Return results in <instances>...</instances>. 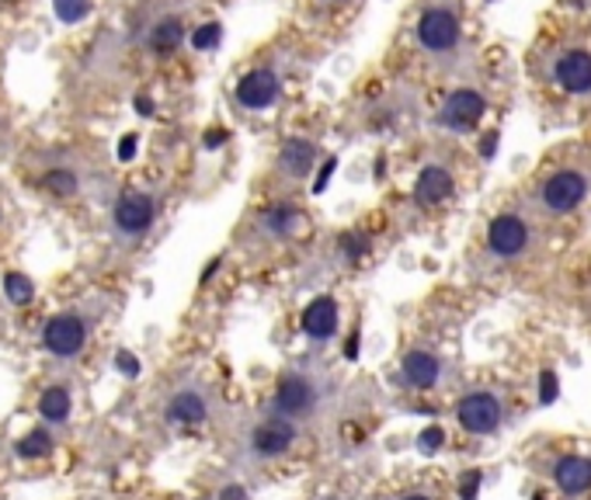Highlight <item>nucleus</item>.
Listing matches in <instances>:
<instances>
[{
  "label": "nucleus",
  "mask_w": 591,
  "mask_h": 500,
  "mask_svg": "<svg viewBox=\"0 0 591 500\" xmlns=\"http://www.w3.org/2000/svg\"><path fill=\"white\" fill-rule=\"evenodd\" d=\"M401 379L418 389V393H428V389L442 386L446 379V358L435 355L431 347H411V352L401 358Z\"/></svg>",
  "instance_id": "15"
},
{
  "label": "nucleus",
  "mask_w": 591,
  "mask_h": 500,
  "mask_svg": "<svg viewBox=\"0 0 591 500\" xmlns=\"http://www.w3.org/2000/svg\"><path fill=\"white\" fill-rule=\"evenodd\" d=\"M216 35H220V29H216V25H206L199 35H195V46H199V49L212 46V42H216Z\"/></svg>",
  "instance_id": "29"
},
{
  "label": "nucleus",
  "mask_w": 591,
  "mask_h": 500,
  "mask_svg": "<svg viewBox=\"0 0 591 500\" xmlns=\"http://www.w3.org/2000/svg\"><path fill=\"white\" fill-rule=\"evenodd\" d=\"M303 334L310 337L314 344H327L338 337V327H341V307L335 296H317L303 307Z\"/></svg>",
  "instance_id": "16"
},
{
  "label": "nucleus",
  "mask_w": 591,
  "mask_h": 500,
  "mask_svg": "<svg viewBox=\"0 0 591 500\" xmlns=\"http://www.w3.org/2000/svg\"><path fill=\"white\" fill-rule=\"evenodd\" d=\"M491 108V98L480 84H459L446 95V101L435 112V125L442 133H473V129L484 122Z\"/></svg>",
  "instance_id": "8"
},
{
  "label": "nucleus",
  "mask_w": 591,
  "mask_h": 500,
  "mask_svg": "<svg viewBox=\"0 0 591 500\" xmlns=\"http://www.w3.org/2000/svg\"><path fill=\"white\" fill-rule=\"evenodd\" d=\"M46 188H50L53 195H59V199H70V195H77L80 181H77V174H74V170L56 167V170L46 174Z\"/></svg>",
  "instance_id": "22"
},
{
  "label": "nucleus",
  "mask_w": 591,
  "mask_h": 500,
  "mask_svg": "<svg viewBox=\"0 0 591 500\" xmlns=\"http://www.w3.org/2000/svg\"><path fill=\"white\" fill-rule=\"evenodd\" d=\"M53 448V438H50V431L46 427H35V431H29L25 438L18 442V455L21 459H42Z\"/></svg>",
  "instance_id": "21"
},
{
  "label": "nucleus",
  "mask_w": 591,
  "mask_h": 500,
  "mask_svg": "<svg viewBox=\"0 0 591 500\" xmlns=\"http://www.w3.org/2000/svg\"><path fill=\"white\" fill-rule=\"evenodd\" d=\"M42 344L46 352H53L56 358H74L84 352L87 344V323L77 313H59L53 316L46 327H42Z\"/></svg>",
  "instance_id": "14"
},
{
  "label": "nucleus",
  "mask_w": 591,
  "mask_h": 500,
  "mask_svg": "<svg viewBox=\"0 0 591 500\" xmlns=\"http://www.w3.org/2000/svg\"><path fill=\"white\" fill-rule=\"evenodd\" d=\"M299 438V424L278 410H265L258 414L248 427H244V438H240V448H244L248 463H272L282 459Z\"/></svg>",
  "instance_id": "5"
},
{
  "label": "nucleus",
  "mask_w": 591,
  "mask_h": 500,
  "mask_svg": "<svg viewBox=\"0 0 591 500\" xmlns=\"http://www.w3.org/2000/svg\"><path fill=\"white\" fill-rule=\"evenodd\" d=\"M397 500H431L428 493H404V497H397Z\"/></svg>",
  "instance_id": "34"
},
{
  "label": "nucleus",
  "mask_w": 591,
  "mask_h": 500,
  "mask_svg": "<svg viewBox=\"0 0 591 500\" xmlns=\"http://www.w3.org/2000/svg\"><path fill=\"white\" fill-rule=\"evenodd\" d=\"M338 251H341L344 260H359L369 251V236L359 233V230H348V233L338 236Z\"/></svg>",
  "instance_id": "23"
},
{
  "label": "nucleus",
  "mask_w": 591,
  "mask_h": 500,
  "mask_svg": "<svg viewBox=\"0 0 591 500\" xmlns=\"http://www.w3.org/2000/svg\"><path fill=\"white\" fill-rule=\"evenodd\" d=\"M185 35H188L185 18L182 14H164V18L153 21L150 32H146V49L157 53V56H171V53L182 49Z\"/></svg>",
  "instance_id": "17"
},
{
  "label": "nucleus",
  "mask_w": 591,
  "mask_h": 500,
  "mask_svg": "<svg viewBox=\"0 0 591 500\" xmlns=\"http://www.w3.org/2000/svg\"><path fill=\"white\" fill-rule=\"evenodd\" d=\"M317 4H320V8H344L348 0H317Z\"/></svg>",
  "instance_id": "32"
},
{
  "label": "nucleus",
  "mask_w": 591,
  "mask_h": 500,
  "mask_svg": "<svg viewBox=\"0 0 591 500\" xmlns=\"http://www.w3.org/2000/svg\"><path fill=\"white\" fill-rule=\"evenodd\" d=\"M554 484L571 497L591 490V455H563L554 466Z\"/></svg>",
  "instance_id": "18"
},
{
  "label": "nucleus",
  "mask_w": 591,
  "mask_h": 500,
  "mask_svg": "<svg viewBox=\"0 0 591 500\" xmlns=\"http://www.w3.org/2000/svg\"><path fill=\"white\" fill-rule=\"evenodd\" d=\"M442 438H446V434H442L439 427H428V431L422 434V438H418V448L431 455V452H439V445H442Z\"/></svg>",
  "instance_id": "27"
},
{
  "label": "nucleus",
  "mask_w": 591,
  "mask_h": 500,
  "mask_svg": "<svg viewBox=\"0 0 591 500\" xmlns=\"http://www.w3.org/2000/svg\"><path fill=\"white\" fill-rule=\"evenodd\" d=\"M543 386H546V389H543V400H554V376H550V373L543 376Z\"/></svg>",
  "instance_id": "31"
},
{
  "label": "nucleus",
  "mask_w": 591,
  "mask_h": 500,
  "mask_svg": "<svg viewBox=\"0 0 591 500\" xmlns=\"http://www.w3.org/2000/svg\"><path fill=\"white\" fill-rule=\"evenodd\" d=\"M296 223H299V209L289 202H278L258 215V233L269 236V241H282V236H289L296 230Z\"/></svg>",
  "instance_id": "19"
},
{
  "label": "nucleus",
  "mask_w": 591,
  "mask_h": 500,
  "mask_svg": "<svg viewBox=\"0 0 591 500\" xmlns=\"http://www.w3.org/2000/svg\"><path fill=\"white\" fill-rule=\"evenodd\" d=\"M320 164V143L310 136H289L282 140L278 154H275V174L286 185H299V181H310V174Z\"/></svg>",
  "instance_id": "11"
},
{
  "label": "nucleus",
  "mask_w": 591,
  "mask_h": 500,
  "mask_svg": "<svg viewBox=\"0 0 591 500\" xmlns=\"http://www.w3.org/2000/svg\"><path fill=\"white\" fill-rule=\"evenodd\" d=\"M456 424L467 434H494L505 424V400L494 389H473L456 403Z\"/></svg>",
  "instance_id": "9"
},
{
  "label": "nucleus",
  "mask_w": 591,
  "mask_h": 500,
  "mask_svg": "<svg viewBox=\"0 0 591 500\" xmlns=\"http://www.w3.org/2000/svg\"><path fill=\"white\" fill-rule=\"evenodd\" d=\"M335 400V379L324 373L320 365H289L286 373L278 376L275 393H272V410L293 418L299 427L320 421L327 414V407Z\"/></svg>",
  "instance_id": "2"
},
{
  "label": "nucleus",
  "mask_w": 591,
  "mask_h": 500,
  "mask_svg": "<svg viewBox=\"0 0 591 500\" xmlns=\"http://www.w3.org/2000/svg\"><path fill=\"white\" fill-rule=\"evenodd\" d=\"M536 247V212H522V209H505L497 212L488 223L484 233V251L501 260V265H512V260H522Z\"/></svg>",
  "instance_id": "6"
},
{
  "label": "nucleus",
  "mask_w": 591,
  "mask_h": 500,
  "mask_svg": "<svg viewBox=\"0 0 591 500\" xmlns=\"http://www.w3.org/2000/svg\"><path fill=\"white\" fill-rule=\"evenodd\" d=\"M212 418V397L206 386H182L164 403V421L174 427H203Z\"/></svg>",
  "instance_id": "12"
},
{
  "label": "nucleus",
  "mask_w": 591,
  "mask_h": 500,
  "mask_svg": "<svg viewBox=\"0 0 591 500\" xmlns=\"http://www.w3.org/2000/svg\"><path fill=\"white\" fill-rule=\"evenodd\" d=\"M414 202H418L422 209H439L446 205L452 195H456V174L446 160H425L418 178H414Z\"/></svg>",
  "instance_id": "13"
},
{
  "label": "nucleus",
  "mask_w": 591,
  "mask_h": 500,
  "mask_svg": "<svg viewBox=\"0 0 591 500\" xmlns=\"http://www.w3.org/2000/svg\"><path fill=\"white\" fill-rule=\"evenodd\" d=\"M223 500H244V490H227Z\"/></svg>",
  "instance_id": "33"
},
{
  "label": "nucleus",
  "mask_w": 591,
  "mask_h": 500,
  "mask_svg": "<svg viewBox=\"0 0 591 500\" xmlns=\"http://www.w3.org/2000/svg\"><path fill=\"white\" fill-rule=\"evenodd\" d=\"M591 199V164L588 160H563L550 167L533 188V212L543 220H567Z\"/></svg>",
  "instance_id": "3"
},
{
  "label": "nucleus",
  "mask_w": 591,
  "mask_h": 500,
  "mask_svg": "<svg viewBox=\"0 0 591 500\" xmlns=\"http://www.w3.org/2000/svg\"><path fill=\"white\" fill-rule=\"evenodd\" d=\"M153 220H157V199H153L150 191L125 188L119 195V202L112 209V223L122 241H140V236H146Z\"/></svg>",
  "instance_id": "10"
},
{
  "label": "nucleus",
  "mask_w": 591,
  "mask_h": 500,
  "mask_svg": "<svg viewBox=\"0 0 591 500\" xmlns=\"http://www.w3.org/2000/svg\"><path fill=\"white\" fill-rule=\"evenodd\" d=\"M119 373H125V376H140V362H136V355H129V352H119Z\"/></svg>",
  "instance_id": "28"
},
{
  "label": "nucleus",
  "mask_w": 591,
  "mask_h": 500,
  "mask_svg": "<svg viewBox=\"0 0 591 500\" xmlns=\"http://www.w3.org/2000/svg\"><path fill=\"white\" fill-rule=\"evenodd\" d=\"M56 11L63 21H80L87 11H91V0H56Z\"/></svg>",
  "instance_id": "25"
},
{
  "label": "nucleus",
  "mask_w": 591,
  "mask_h": 500,
  "mask_svg": "<svg viewBox=\"0 0 591 500\" xmlns=\"http://www.w3.org/2000/svg\"><path fill=\"white\" fill-rule=\"evenodd\" d=\"M414 46L431 67H459L467 53V29L459 0H425L414 18Z\"/></svg>",
  "instance_id": "1"
},
{
  "label": "nucleus",
  "mask_w": 591,
  "mask_h": 500,
  "mask_svg": "<svg viewBox=\"0 0 591 500\" xmlns=\"http://www.w3.org/2000/svg\"><path fill=\"white\" fill-rule=\"evenodd\" d=\"M70 407H74L70 389L67 386H50L46 393H42V400H39V414L46 421H53V424H63L70 418Z\"/></svg>",
  "instance_id": "20"
},
{
  "label": "nucleus",
  "mask_w": 591,
  "mask_h": 500,
  "mask_svg": "<svg viewBox=\"0 0 591 500\" xmlns=\"http://www.w3.org/2000/svg\"><path fill=\"white\" fill-rule=\"evenodd\" d=\"M539 74L567 98H591V42L563 38L539 56Z\"/></svg>",
  "instance_id": "4"
},
{
  "label": "nucleus",
  "mask_w": 591,
  "mask_h": 500,
  "mask_svg": "<svg viewBox=\"0 0 591 500\" xmlns=\"http://www.w3.org/2000/svg\"><path fill=\"white\" fill-rule=\"evenodd\" d=\"M133 154H136V136H125V140H122V146H119V157H122V160H129Z\"/></svg>",
  "instance_id": "30"
},
{
  "label": "nucleus",
  "mask_w": 591,
  "mask_h": 500,
  "mask_svg": "<svg viewBox=\"0 0 591 500\" xmlns=\"http://www.w3.org/2000/svg\"><path fill=\"white\" fill-rule=\"evenodd\" d=\"M4 292H8L11 302H18V307H25V302H32V296H35L32 281H29L25 275H18V271H11V275L4 278Z\"/></svg>",
  "instance_id": "24"
},
{
  "label": "nucleus",
  "mask_w": 591,
  "mask_h": 500,
  "mask_svg": "<svg viewBox=\"0 0 591 500\" xmlns=\"http://www.w3.org/2000/svg\"><path fill=\"white\" fill-rule=\"evenodd\" d=\"M282 91H286V74L275 59H265L233 84V101L251 115H265L282 101Z\"/></svg>",
  "instance_id": "7"
},
{
  "label": "nucleus",
  "mask_w": 591,
  "mask_h": 500,
  "mask_svg": "<svg viewBox=\"0 0 591 500\" xmlns=\"http://www.w3.org/2000/svg\"><path fill=\"white\" fill-rule=\"evenodd\" d=\"M480 484H484V476H480V469H467L463 476H459V497H463V500H477Z\"/></svg>",
  "instance_id": "26"
}]
</instances>
